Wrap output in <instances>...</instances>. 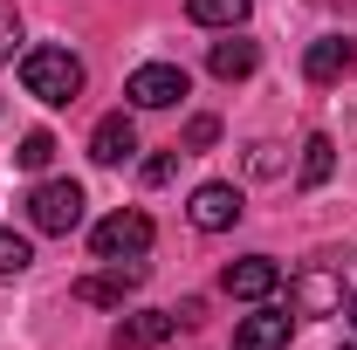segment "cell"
<instances>
[{
  "instance_id": "1",
  "label": "cell",
  "mask_w": 357,
  "mask_h": 350,
  "mask_svg": "<svg viewBox=\"0 0 357 350\" xmlns=\"http://www.w3.org/2000/svg\"><path fill=\"white\" fill-rule=\"evenodd\" d=\"M21 89L62 110V103L83 96V62H76L69 48H28V55H21Z\"/></svg>"
},
{
  "instance_id": "2",
  "label": "cell",
  "mask_w": 357,
  "mask_h": 350,
  "mask_svg": "<svg viewBox=\"0 0 357 350\" xmlns=\"http://www.w3.org/2000/svg\"><path fill=\"white\" fill-rule=\"evenodd\" d=\"M151 213H137V206H124V213L96 220V234H89V248H96V261H137V254H151Z\"/></svg>"
},
{
  "instance_id": "3",
  "label": "cell",
  "mask_w": 357,
  "mask_h": 350,
  "mask_svg": "<svg viewBox=\"0 0 357 350\" xmlns=\"http://www.w3.org/2000/svg\"><path fill=\"white\" fill-rule=\"evenodd\" d=\"M28 220H35V234H76L83 227V185L76 178H42L28 192Z\"/></svg>"
},
{
  "instance_id": "4",
  "label": "cell",
  "mask_w": 357,
  "mask_h": 350,
  "mask_svg": "<svg viewBox=\"0 0 357 350\" xmlns=\"http://www.w3.org/2000/svg\"><path fill=\"white\" fill-rule=\"evenodd\" d=\"M185 89H192V83H185V69H178V62H144V69H131L124 96H131L137 110H172Z\"/></svg>"
},
{
  "instance_id": "5",
  "label": "cell",
  "mask_w": 357,
  "mask_h": 350,
  "mask_svg": "<svg viewBox=\"0 0 357 350\" xmlns=\"http://www.w3.org/2000/svg\"><path fill=\"white\" fill-rule=\"evenodd\" d=\"M137 282H144V261H103V275H83L76 282V303H96V309H124Z\"/></svg>"
},
{
  "instance_id": "6",
  "label": "cell",
  "mask_w": 357,
  "mask_h": 350,
  "mask_svg": "<svg viewBox=\"0 0 357 350\" xmlns=\"http://www.w3.org/2000/svg\"><path fill=\"white\" fill-rule=\"evenodd\" d=\"M185 213H192V227H199V234H227V227L241 220V185H227V178H213V185H199Z\"/></svg>"
},
{
  "instance_id": "7",
  "label": "cell",
  "mask_w": 357,
  "mask_h": 350,
  "mask_svg": "<svg viewBox=\"0 0 357 350\" xmlns=\"http://www.w3.org/2000/svg\"><path fill=\"white\" fill-rule=\"evenodd\" d=\"M220 289L234 296V303H268V296L282 289V268L268 261V254H248V261H234L220 275Z\"/></svg>"
},
{
  "instance_id": "8",
  "label": "cell",
  "mask_w": 357,
  "mask_h": 350,
  "mask_svg": "<svg viewBox=\"0 0 357 350\" xmlns=\"http://www.w3.org/2000/svg\"><path fill=\"white\" fill-rule=\"evenodd\" d=\"M289 296H296L303 316H337V309H344V282H337L330 268H310V275L289 282Z\"/></svg>"
},
{
  "instance_id": "9",
  "label": "cell",
  "mask_w": 357,
  "mask_h": 350,
  "mask_svg": "<svg viewBox=\"0 0 357 350\" xmlns=\"http://www.w3.org/2000/svg\"><path fill=\"white\" fill-rule=\"evenodd\" d=\"M172 330H178V309H137L117 323V350H158Z\"/></svg>"
},
{
  "instance_id": "10",
  "label": "cell",
  "mask_w": 357,
  "mask_h": 350,
  "mask_svg": "<svg viewBox=\"0 0 357 350\" xmlns=\"http://www.w3.org/2000/svg\"><path fill=\"white\" fill-rule=\"evenodd\" d=\"M357 48L344 42V35H323V42H310V55H303V76L310 83H337V76H351Z\"/></svg>"
},
{
  "instance_id": "11",
  "label": "cell",
  "mask_w": 357,
  "mask_h": 350,
  "mask_svg": "<svg viewBox=\"0 0 357 350\" xmlns=\"http://www.w3.org/2000/svg\"><path fill=\"white\" fill-rule=\"evenodd\" d=\"M131 151H137V131H131V117H124V110H117V117H103V124L89 131V158H96V165H124Z\"/></svg>"
},
{
  "instance_id": "12",
  "label": "cell",
  "mask_w": 357,
  "mask_h": 350,
  "mask_svg": "<svg viewBox=\"0 0 357 350\" xmlns=\"http://www.w3.org/2000/svg\"><path fill=\"white\" fill-rule=\"evenodd\" d=\"M234 350H289V316H282V309L241 316V330H234Z\"/></svg>"
},
{
  "instance_id": "13",
  "label": "cell",
  "mask_w": 357,
  "mask_h": 350,
  "mask_svg": "<svg viewBox=\"0 0 357 350\" xmlns=\"http://www.w3.org/2000/svg\"><path fill=\"white\" fill-rule=\"evenodd\" d=\"M255 62H261V48H255V42H234V35H227V42H213V55H206V69H213L220 83L255 76Z\"/></svg>"
},
{
  "instance_id": "14",
  "label": "cell",
  "mask_w": 357,
  "mask_h": 350,
  "mask_svg": "<svg viewBox=\"0 0 357 350\" xmlns=\"http://www.w3.org/2000/svg\"><path fill=\"white\" fill-rule=\"evenodd\" d=\"M330 172H337V144H330L323 131H310L303 137V185H323Z\"/></svg>"
},
{
  "instance_id": "15",
  "label": "cell",
  "mask_w": 357,
  "mask_h": 350,
  "mask_svg": "<svg viewBox=\"0 0 357 350\" xmlns=\"http://www.w3.org/2000/svg\"><path fill=\"white\" fill-rule=\"evenodd\" d=\"M185 14L199 28H241L248 21V0H185Z\"/></svg>"
},
{
  "instance_id": "16",
  "label": "cell",
  "mask_w": 357,
  "mask_h": 350,
  "mask_svg": "<svg viewBox=\"0 0 357 350\" xmlns=\"http://www.w3.org/2000/svg\"><path fill=\"white\" fill-rule=\"evenodd\" d=\"M48 158H55V137H48V131H28V137H21V151H14L21 172H42Z\"/></svg>"
},
{
  "instance_id": "17",
  "label": "cell",
  "mask_w": 357,
  "mask_h": 350,
  "mask_svg": "<svg viewBox=\"0 0 357 350\" xmlns=\"http://www.w3.org/2000/svg\"><path fill=\"white\" fill-rule=\"evenodd\" d=\"M28 261H35V248H28L14 227H0V275H21Z\"/></svg>"
},
{
  "instance_id": "18",
  "label": "cell",
  "mask_w": 357,
  "mask_h": 350,
  "mask_svg": "<svg viewBox=\"0 0 357 350\" xmlns=\"http://www.w3.org/2000/svg\"><path fill=\"white\" fill-rule=\"evenodd\" d=\"M14 48H21V21L14 7H0V62H14Z\"/></svg>"
},
{
  "instance_id": "19",
  "label": "cell",
  "mask_w": 357,
  "mask_h": 350,
  "mask_svg": "<svg viewBox=\"0 0 357 350\" xmlns=\"http://www.w3.org/2000/svg\"><path fill=\"white\" fill-rule=\"evenodd\" d=\"M213 137H220V124H213V117H192V131H185V151H206Z\"/></svg>"
},
{
  "instance_id": "20",
  "label": "cell",
  "mask_w": 357,
  "mask_h": 350,
  "mask_svg": "<svg viewBox=\"0 0 357 350\" xmlns=\"http://www.w3.org/2000/svg\"><path fill=\"white\" fill-rule=\"evenodd\" d=\"M178 172V158L172 151H158V158H151V165H144V185H165V178Z\"/></svg>"
},
{
  "instance_id": "21",
  "label": "cell",
  "mask_w": 357,
  "mask_h": 350,
  "mask_svg": "<svg viewBox=\"0 0 357 350\" xmlns=\"http://www.w3.org/2000/svg\"><path fill=\"white\" fill-rule=\"evenodd\" d=\"M248 165H255L261 178H275V172H282V158H275V144H255V158H248Z\"/></svg>"
},
{
  "instance_id": "22",
  "label": "cell",
  "mask_w": 357,
  "mask_h": 350,
  "mask_svg": "<svg viewBox=\"0 0 357 350\" xmlns=\"http://www.w3.org/2000/svg\"><path fill=\"white\" fill-rule=\"evenodd\" d=\"M351 323H357V296H351Z\"/></svg>"
},
{
  "instance_id": "23",
  "label": "cell",
  "mask_w": 357,
  "mask_h": 350,
  "mask_svg": "<svg viewBox=\"0 0 357 350\" xmlns=\"http://www.w3.org/2000/svg\"><path fill=\"white\" fill-rule=\"evenodd\" d=\"M344 350H357V344H344Z\"/></svg>"
}]
</instances>
